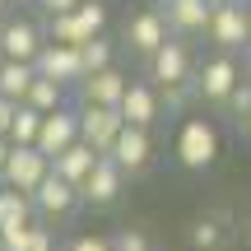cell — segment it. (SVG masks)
I'll use <instances>...</instances> for the list:
<instances>
[{
    "label": "cell",
    "mask_w": 251,
    "mask_h": 251,
    "mask_svg": "<svg viewBox=\"0 0 251 251\" xmlns=\"http://www.w3.org/2000/svg\"><path fill=\"white\" fill-rule=\"evenodd\" d=\"M144 70H149V79L158 84V89H186V84H196V56H191L186 37L172 33L168 42L144 61Z\"/></svg>",
    "instance_id": "1"
},
{
    "label": "cell",
    "mask_w": 251,
    "mask_h": 251,
    "mask_svg": "<svg viewBox=\"0 0 251 251\" xmlns=\"http://www.w3.org/2000/svg\"><path fill=\"white\" fill-rule=\"evenodd\" d=\"M51 19V28H47V37L51 42H89V37H98L102 28H107V5L102 0H79L75 9H65V14H47Z\"/></svg>",
    "instance_id": "2"
},
{
    "label": "cell",
    "mask_w": 251,
    "mask_h": 251,
    "mask_svg": "<svg viewBox=\"0 0 251 251\" xmlns=\"http://www.w3.org/2000/svg\"><path fill=\"white\" fill-rule=\"evenodd\" d=\"M214 158H219V130H214V121L186 117L181 130H177V163L186 172H205V168H214Z\"/></svg>",
    "instance_id": "3"
},
{
    "label": "cell",
    "mask_w": 251,
    "mask_h": 251,
    "mask_svg": "<svg viewBox=\"0 0 251 251\" xmlns=\"http://www.w3.org/2000/svg\"><path fill=\"white\" fill-rule=\"evenodd\" d=\"M205 37L219 51H242L251 47V19H247V0H219L214 14H209Z\"/></svg>",
    "instance_id": "4"
},
{
    "label": "cell",
    "mask_w": 251,
    "mask_h": 251,
    "mask_svg": "<svg viewBox=\"0 0 251 251\" xmlns=\"http://www.w3.org/2000/svg\"><path fill=\"white\" fill-rule=\"evenodd\" d=\"M242 79V65L233 61V51H214L209 61L196 65V93L205 102H228V93Z\"/></svg>",
    "instance_id": "5"
},
{
    "label": "cell",
    "mask_w": 251,
    "mask_h": 251,
    "mask_svg": "<svg viewBox=\"0 0 251 251\" xmlns=\"http://www.w3.org/2000/svg\"><path fill=\"white\" fill-rule=\"evenodd\" d=\"M33 205H37V214H42V219H70L75 209L84 205V196H79V186H75V181H65L61 172L51 168L42 181H37Z\"/></svg>",
    "instance_id": "6"
},
{
    "label": "cell",
    "mask_w": 251,
    "mask_h": 251,
    "mask_svg": "<svg viewBox=\"0 0 251 251\" xmlns=\"http://www.w3.org/2000/svg\"><path fill=\"white\" fill-rule=\"evenodd\" d=\"M121 186H126V168L112 153H98V163H93V172L79 181V196H84V205H93V209H107L112 200L121 196Z\"/></svg>",
    "instance_id": "7"
},
{
    "label": "cell",
    "mask_w": 251,
    "mask_h": 251,
    "mask_svg": "<svg viewBox=\"0 0 251 251\" xmlns=\"http://www.w3.org/2000/svg\"><path fill=\"white\" fill-rule=\"evenodd\" d=\"M47 172H51V158H47L37 144H14V149H9L5 172H0V181H5V186H19V191H28V196H33L37 181H42Z\"/></svg>",
    "instance_id": "8"
},
{
    "label": "cell",
    "mask_w": 251,
    "mask_h": 251,
    "mask_svg": "<svg viewBox=\"0 0 251 251\" xmlns=\"http://www.w3.org/2000/svg\"><path fill=\"white\" fill-rule=\"evenodd\" d=\"M121 130H126L121 107H98V102H84L79 107V140H89L98 153H112Z\"/></svg>",
    "instance_id": "9"
},
{
    "label": "cell",
    "mask_w": 251,
    "mask_h": 251,
    "mask_svg": "<svg viewBox=\"0 0 251 251\" xmlns=\"http://www.w3.org/2000/svg\"><path fill=\"white\" fill-rule=\"evenodd\" d=\"M168 37H172V28H168V19H163L158 5H153V9H140V14L126 19V47H130L135 56H144V61H149Z\"/></svg>",
    "instance_id": "10"
},
{
    "label": "cell",
    "mask_w": 251,
    "mask_h": 251,
    "mask_svg": "<svg viewBox=\"0 0 251 251\" xmlns=\"http://www.w3.org/2000/svg\"><path fill=\"white\" fill-rule=\"evenodd\" d=\"M33 65H37V75H51V79H61L65 89H75V84L84 79V61H79V47H70V42H51V37H47Z\"/></svg>",
    "instance_id": "11"
},
{
    "label": "cell",
    "mask_w": 251,
    "mask_h": 251,
    "mask_svg": "<svg viewBox=\"0 0 251 251\" xmlns=\"http://www.w3.org/2000/svg\"><path fill=\"white\" fill-rule=\"evenodd\" d=\"M79 140V107H56V112H42V130H37V149L47 153V158H56L61 149H70V144Z\"/></svg>",
    "instance_id": "12"
},
{
    "label": "cell",
    "mask_w": 251,
    "mask_h": 251,
    "mask_svg": "<svg viewBox=\"0 0 251 251\" xmlns=\"http://www.w3.org/2000/svg\"><path fill=\"white\" fill-rule=\"evenodd\" d=\"M163 19H168V28L177 37H200L209 28V14H214V0H158Z\"/></svg>",
    "instance_id": "13"
},
{
    "label": "cell",
    "mask_w": 251,
    "mask_h": 251,
    "mask_svg": "<svg viewBox=\"0 0 251 251\" xmlns=\"http://www.w3.org/2000/svg\"><path fill=\"white\" fill-rule=\"evenodd\" d=\"M126 75L117 65H102V70H89L79 84H75V93H79V107L84 102H98V107H121V93H126Z\"/></svg>",
    "instance_id": "14"
},
{
    "label": "cell",
    "mask_w": 251,
    "mask_h": 251,
    "mask_svg": "<svg viewBox=\"0 0 251 251\" xmlns=\"http://www.w3.org/2000/svg\"><path fill=\"white\" fill-rule=\"evenodd\" d=\"M112 158L126 168V177H140L144 168L153 163V140H149V126H130L126 121V130L117 135V144H112Z\"/></svg>",
    "instance_id": "15"
},
{
    "label": "cell",
    "mask_w": 251,
    "mask_h": 251,
    "mask_svg": "<svg viewBox=\"0 0 251 251\" xmlns=\"http://www.w3.org/2000/svg\"><path fill=\"white\" fill-rule=\"evenodd\" d=\"M163 112V98H158V84H144V79H130L121 93V117L130 126H153Z\"/></svg>",
    "instance_id": "16"
},
{
    "label": "cell",
    "mask_w": 251,
    "mask_h": 251,
    "mask_svg": "<svg viewBox=\"0 0 251 251\" xmlns=\"http://www.w3.org/2000/svg\"><path fill=\"white\" fill-rule=\"evenodd\" d=\"M42 42H47V37L37 33V24H28V19H9V24H0V47H5L9 61H37Z\"/></svg>",
    "instance_id": "17"
},
{
    "label": "cell",
    "mask_w": 251,
    "mask_h": 251,
    "mask_svg": "<svg viewBox=\"0 0 251 251\" xmlns=\"http://www.w3.org/2000/svg\"><path fill=\"white\" fill-rule=\"evenodd\" d=\"M93 163H98V149H93L89 140H75L70 149H61V153L51 158V168L61 172L65 181H75V186H79V181H84V177L93 172Z\"/></svg>",
    "instance_id": "18"
},
{
    "label": "cell",
    "mask_w": 251,
    "mask_h": 251,
    "mask_svg": "<svg viewBox=\"0 0 251 251\" xmlns=\"http://www.w3.org/2000/svg\"><path fill=\"white\" fill-rule=\"evenodd\" d=\"M33 79H37V65L33 61H9V56H5V65H0V93H5V98L24 102L28 89H33Z\"/></svg>",
    "instance_id": "19"
},
{
    "label": "cell",
    "mask_w": 251,
    "mask_h": 251,
    "mask_svg": "<svg viewBox=\"0 0 251 251\" xmlns=\"http://www.w3.org/2000/svg\"><path fill=\"white\" fill-rule=\"evenodd\" d=\"M65 93H70V89H65L61 79H51V75H37L24 102H28V107H37V112H56V107H65Z\"/></svg>",
    "instance_id": "20"
},
{
    "label": "cell",
    "mask_w": 251,
    "mask_h": 251,
    "mask_svg": "<svg viewBox=\"0 0 251 251\" xmlns=\"http://www.w3.org/2000/svg\"><path fill=\"white\" fill-rule=\"evenodd\" d=\"M33 214H37L33 196H28V191H19V186H5V181H0V228L14 224V219H33Z\"/></svg>",
    "instance_id": "21"
},
{
    "label": "cell",
    "mask_w": 251,
    "mask_h": 251,
    "mask_svg": "<svg viewBox=\"0 0 251 251\" xmlns=\"http://www.w3.org/2000/svg\"><path fill=\"white\" fill-rule=\"evenodd\" d=\"M37 130H42V112L28 107V102H19L14 126H9V140H14V144H37Z\"/></svg>",
    "instance_id": "22"
},
{
    "label": "cell",
    "mask_w": 251,
    "mask_h": 251,
    "mask_svg": "<svg viewBox=\"0 0 251 251\" xmlns=\"http://www.w3.org/2000/svg\"><path fill=\"white\" fill-rule=\"evenodd\" d=\"M112 56H117V51H112V42H107V37H89V42H79V61H84V75H89V70H102V65H112Z\"/></svg>",
    "instance_id": "23"
},
{
    "label": "cell",
    "mask_w": 251,
    "mask_h": 251,
    "mask_svg": "<svg viewBox=\"0 0 251 251\" xmlns=\"http://www.w3.org/2000/svg\"><path fill=\"white\" fill-rule=\"evenodd\" d=\"M28 233H33V219H14V224L0 228V242H5V251H24L28 247Z\"/></svg>",
    "instance_id": "24"
},
{
    "label": "cell",
    "mask_w": 251,
    "mask_h": 251,
    "mask_svg": "<svg viewBox=\"0 0 251 251\" xmlns=\"http://www.w3.org/2000/svg\"><path fill=\"white\" fill-rule=\"evenodd\" d=\"M112 251H153V242H149L144 228H121V233L112 237Z\"/></svg>",
    "instance_id": "25"
},
{
    "label": "cell",
    "mask_w": 251,
    "mask_h": 251,
    "mask_svg": "<svg viewBox=\"0 0 251 251\" xmlns=\"http://www.w3.org/2000/svg\"><path fill=\"white\" fill-rule=\"evenodd\" d=\"M191 247H196V251H214L219 247V224H214V219H196V228H191Z\"/></svg>",
    "instance_id": "26"
},
{
    "label": "cell",
    "mask_w": 251,
    "mask_h": 251,
    "mask_svg": "<svg viewBox=\"0 0 251 251\" xmlns=\"http://www.w3.org/2000/svg\"><path fill=\"white\" fill-rule=\"evenodd\" d=\"M224 107H228V112H233V117H237V121H242V117H247V112H251V79H237V89H233V93H228V102H224Z\"/></svg>",
    "instance_id": "27"
},
{
    "label": "cell",
    "mask_w": 251,
    "mask_h": 251,
    "mask_svg": "<svg viewBox=\"0 0 251 251\" xmlns=\"http://www.w3.org/2000/svg\"><path fill=\"white\" fill-rule=\"evenodd\" d=\"M24 251H56V233L42 224H33V233H28V247Z\"/></svg>",
    "instance_id": "28"
},
{
    "label": "cell",
    "mask_w": 251,
    "mask_h": 251,
    "mask_svg": "<svg viewBox=\"0 0 251 251\" xmlns=\"http://www.w3.org/2000/svg\"><path fill=\"white\" fill-rule=\"evenodd\" d=\"M65 251H112V237H98V233H79Z\"/></svg>",
    "instance_id": "29"
},
{
    "label": "cell",
    "mask_w": 251,
    "mask_h": 251,
    "mask_svg": "<svg viewBox=\"0 0 251 251\" xmlns=\"http://www.w3.org/2000/svg\"><path fill=\"white\" fill-rule=\"evenodd\" d=\"M14 112H19V102L0 93V135H9V126H14Z\"/></svg>",
    "instance_id": "30"
},
{
    "label": "cell",
    "mask_w": 251,
    "mask_h": 251,
    "mask_svg": "<svg viewBox=\"0 0 251 251\" xmlns=\"http://www.w3.org/2000/svg\"><path fill=\"white\" fill-rule=\"evenodd\" d=\"M33 5L42 9V14H65V9H75L79 0H33Z\"/></svg>",
    "instance_id": "31"
},
{
    "label": "cell",
    "mask_w": 251,
    "mask_h": 251,
    "mask_svg": "<svg viewBox=\"0 0 251 251\" xmlns=\"http://www.w3.org/2000/svg\"><path fill=\"white\" fill-rule=\"evenodd\" d=\"M9 149H14V140H9V135H0V172H5V163H9Z\"/></svg>",
    "instance_id": "32"
},
{
    "label": "cell",
    "mask_w": 251,
    "mask_h": 251,
    "mask_svg": "<svg viewBox=\"0 0 251 251\" xmlns=\"http://www.w3.org/2000/svg\"><path fill=\"white\" fill-rule=\"evenodd\" d=\"M242 130H247V135H251V112H247V117H242Z\"/></svg>",
    "instance_id": "33"
},
{
    "label": "cell",
    "mask_w": 251,
    "mask_h": 251,
    "mask_svg": "<svg viewBox=\"0 0 251 251\" xmlns=\"http://www.w3.org/2000/svg\"><path fill=\"white\" fill-rule=\"evenodd\" d=\"M0 65H5V47H0Z\"/></svg>",
    "instance_id": "34"
},
{
    "label": "cell",
    "mask_w": 251,
    "mask_h": 251,
    "mask_svg": "<svg viewBox=\"0 0 251 251\" xmlns=\"http://www.w3.org/2000/svg\"><path fill=\"white\" fill-rule=\"evenodd\" d=\"M0 5H14V0H0Z\"/></svg>",
    "instance_id": "35"
},
{
    "label": "cell",
    "mask_w": 251,
    "mask_h": 251,
    "mask_svg": "<svg viewBox=\"0 0 251 251\" xmlns=\"http://www.w3.org/2000/svg\"><path fill=\"white\" fill-rule=\"evenodd\" d=\"M247 19H251V5H247Z\"/></svg>",
    "instance_id": "36"
},
{
    "label": "cell",
    "mask_w": 251,
    "mask_h": 251,
    "mask_svg": "<svg viewBox=\"0 0 251 251\" xmlns=\"http://www.w3.org/2000/svg\"><path fill=\"white\" fill-rule=\"evenodd\" d=\"M0 251H5V242H0Z\"/></svg>",
    "instance_id": "37"
},
{
    "label": "cell",
    "mask_w": 251,
    "mask_h": 251,
    "mask_svg": "<svg viewBox=\"0 0 251 251\" xmlns=\"http://www.w3.org/2000/svg\"><path fill=\"white\" fill-rule=\"evenodd\" d=\"M247 5H251V0H247Z\"/></svg>",
    "instance_id": "38"
},
{
    "label": "cell",
    "mask_w": 251,
    "mask_h": 251,
    "mask_svg": "<svg viewBox=\"0 0 251 251\" xmlns=\"http://www.w3.org/2000/svg\"><path fill=\"white\" fill-rule=\"evenodd\" d=\"M214 5H219V0H214Z\"/></svg>",
    "instance_id": "39"
}]
</instances>
